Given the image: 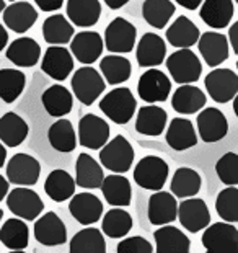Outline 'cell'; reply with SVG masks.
Masks as SVG:
<instances>
[{"label":"cell","instance_id":"4dcf8cb0","mask_svg":"<svg viewBox=\"0 0 238 253\" xmlns=\"http://www.w3.org/2000/svg\"><path fill=\"white\" fill-rule=\"evenodd\" d=\"M41 103L49 116L64 118L74 108V95L64 85L56 84L44 90L41 96Z\"/></svg>","mask_w":238,"mask_h":253},{"label":"cell","instance_id":"680465c9","mask_svg":"<svg viewBox=\"0 0 238 253\" xmlns=\"http://www.w3.org/2000/svg\"><path fill=\"white\" fill-rule=\"evenodd\" d=\"M2 217H3V211L0 209V220H2Z\"/></svg>","mask_w":238,"mask_h":253},{"label":"cell","instance_id":"4316f807","mask_svg":"<svg viewBox=\"0 0 238 253\" xmlns=\"http://www.w3.org/2000/svg\"><path fill=\"white\" fill-rule=\"evenodd\" d=\"M101 191L110 206L126 208L132 201L131 183H129V180L126 176H122L121 173H113L111 171V175L105 176L103 185H101Z\"/></svg>","mask_w":238,"mask_h":253},{"label":"cell","instance_id":"7a4b0ae2","mask_svg":"<svg viewBox=\"0 0 238 253\" xmlns=\"http://www.w3.org/2000/svg\"><path fill=\"white\" fill-rule=\"evenodd\" d=\"M72 90L77 100L85 106L93 105L106 88L105 77L91 66H83L77 69L72 75Z\"/></svg>","mask_w":238,"mask_h":253},{"label":"cell","instance_id":"6da1fadb","mask_svg":"<svg viewBox=\"0 0 238 253\" xmlns=\"http://www.w3.org/2000/svg\"><path fill=\"white\" fill-rule=\"evenodd\" d=\"M137 108L136 96L126 87L115 88L103 96L100 101V110L116 125H127L132 120Z\"/></svg>","mask_w":238,"mask_h":253},{"label":"cell","instance_id":"603a6c76","mask_svg":"<svg viewBox=\"0 0 238 253\" xmlns=\"http://www.w3.org/2000/svg\"><path fill=\"white\" fill-rule=\"evenodd\" d=\"M7 59L17 67H35L41 59V46L33 38H17L7 46Z\"/></svg>","mask_w":238,"mask_h":253},{"label":"cell","instance_id":"cb8c5ba5","mask_svg":"<svg viewBox=\"0 0 238 253\" xmlns=\"http://www.w3.org/2000/svg\"><path fill=\"white\" fill-rule=\"evenodd\" d=\"M207 101L205 93L191 84L180 85L171 96V108L180 115H194L199 113Z\"/></svg>","mask_w":238,"mask_h":253},{"label":"cell","instance_id":"484cf974","mask_svg":"<svg viewBox=\"0 0 238 253\" xmlns=\"http://www.w3.org/2000/svg\"><path fill=\"white\" fill-rule=\"evenodd\" d=\"M155 250L159 253H188L191 250V240L175 225L165 224L155 230Z\"/></svg>","mask_w":238,"mask_h":253},{"label":"cell","instance_id":"c3c4849f","mask_svg":"<svg viewBox=\"0 0 238 253\" xmlns=\"http://www.w3.org/2000/svg\"><path fill=\"white\" fill-rule=\"evenodd\" d=\"M35 3L42 12H56L64 5V0H35Z\"/></svg>","mask_w":238,"mask_h":253},{"label":"cell","instance_id":"ac0fdd59","mask_svg":"<svg viewBox=\"0 0 238 253\" xmlns=\"http://www.w3.org/2000/svg\"><path fill=\"white\" fill-rule=\"evenodd\" d=\"M103 47H105V41L96 31H80L74 35L70 41V51L74 57L80 64H86V66L98 61L103 54Z\"/></svg>","mask_w":238,"mask_h":253},{"label":"cell","instance_id":"816d5d0a","mask_svg":"<svg viewBox=\"0 0 238 253\" xmlns=\"http://www.w3.org/2000/svg\"><path fill=\"white\" fill-rule=\"evenodd\" d=\"M8 188H10V181L8 178L0 175V201H3L5 198L8 195Z\"/></svg>","mask_w":238,"mask_h":253},{"label":"cell","instance_id":"8992f818","mask_svg":"<svg viewBox=\"0 0 238 253\" xmlns=\"http://www.w3.org/2000/svg\"><path fill=\"white\" fill-rule=\"evenodd\" d=\"M170 167L163 159L147 155L142 160H139L134 169V181L140 188L149 191H159L165 186L168 180Z\"/></svg>","mask_w":238,"mask_h":253},{"label":"cell","instance_id":"681fc988","mask_svg":"<svg viewBox=\"0 0 238 253\" xmlns=\"http://www.w3.org/2000/svg\"><path fill=\"white\" fill-rule=\"evenodd\" d=\"M229 41L234 52L238 56V20L229 28Z\"/></svg>","mask_w":238,"mask_h":253},{"label":"cell","instance_id":"1f68e13d","mask_svg":"<svg viewBox=\"0 0 238 253\" xmlns=\"http://www.w3.org/2000/svg\"><path fill=\"white\" fill-rule=\"evenodd\" d=\"M101 17L100 0H67V18L75 26L90 28Z\"/></svg>","mask_w":238,"mask_h":253},{"label":"cell","instance_id":"91938a15","mask_svg":"<svg viewBox=\"0 0 238 253\" xmlns=\"http://www.w3.org/2000/svg\"><path fill=\"white\" fill-rule=\"evenodd\" d=\"M237 71H238V61H237Z\"/></svg>","mask_w":238,"mask_h":253},{"label":"cell","instance_id":"5b68a950","mask_svg":"<svg viewBox=\"0 0 238 253\" xmlns=\"http://www.w3.org/2000/svg\"><path fill=\"white\" fill-rule=\"evenodd\" d=\"M202 247L209 253H238V229L234 222H215L204 229Z\"/></svg>","mask_w":238,"mask_h":253},{"label":"cell","instance_id":"bcb514c9","mask_svg":"<svg viewBox=\"0 0 238 253\" xmlns=\"http://www.w3.org/2000/svg\"><path fill=\"white\" fill-rule=\"evenodd\" d=\"M215 173L227 186L238 185V154L227 152L215 164Z\"/></svg>","mask_w":238,"mask_h":253},{"label":"cell","instance_id":"9a60e30c","mask_svg":"<svg viewBox=\"0 0 238 253\" xmlns=\"http://www.w3.org/2000/svg\"><path fill=\"white\" fill-rule=\"evenodd\" d=\"M110 139V125L96 115H85L79 121V144L85 149L100 150Z\"/></svg>","mask_w":238,"mask_h":253},{"label":"cell","instance_id":"f5cc1de1","mask_svg":"<svg viewBox=\"0 0 238 253\" xmlns=\"http://www.w3.org/2000/svg\"><path fill=\"white\" fill-rule=\"evenodd\" d=\"M8 44V31L5 30V26L0 23V52H2Z\"/></svg>","mask_w":238,"mask_h":253},{"label":"cell","instance_id":"f1b7e54d","mask_svg":"<svg viewBox=\"0 0 238 253\" xmlns=\"http://www.w3.org/2000/svg\"><path fill=\"white\" fill-rule=\"evenodd\" d=\"M166 121H168V116L161 106L145 105L137 111L136 131L144 136L157 137L166 129Z\"/></svg>","mask_w":238,"mask_h":253},{"label":"cell","instance_id":"11a10c76","mask_svg":"<svg viewBox=\"0 0 238 253\" xmlns=\"http://www.w3.org/2000/svg\"><path fill=\"white\" fill-rule=\"evenodd\" d=\"M5 160H7V149H5V144L0 141V167L5 165Z\"/></svg>","mask_w":238,"mask_h":253},{"label":"cell","instance_id":"6f0895ef","mask_svg":"<svg viewBox=\"0 0 238 253\" xmlns=\"http://www.w3.org/2000/svg\"><path fill=\"white\" fill-rule=\"evenodd\" d=\"M3 10H5V0H0V15L3 13Z\"/></svg>","mask_w":238,"mask_h":253},{"label":"cell","instance_id":"836d02e7","mask_svg":"<svg viewBox=\"0 0 238 253\" xmlns=\"http://www.w3.org/2000/svg\"><path fill=\"white\" fill-rule=\"evenodd\" d=\"M75 178L62 169L52 170L44 181V191L52 201L64 203L75 195Z\"/></svg>","mask_w":238,"mask_h":253},{"label":"cell","instance_id":"f546056e","mask_svg":"<svg viewBox=\"0 0 238 253\" xmlns=\"http://www.w3.org/2000/svg\"><path fill=\"white\" fill-rule=\"evenodd\" d=\"M105 173H103V165L88 154H80L75 162V183L80 188L86 190H96L101 188Z\"/></svg>","mask_w":238,"mask_h":253},{"label":"cell","instance_id":"6125c7cd","mask_svg":"<svg viewBox=\"0 0 238 253\" xmlns=\"http://www.w3.org/2000/svg\"><path fill=\"white\" fill-rule=\"evenodd\" d=\"M10 2H15V0H10Z\"/></svg>","mask_w":238,"mask_h":253},{"label":"cell","instance_id":"d4e9b609","mask_svg":"<svg viewBox=\"0 0 238 253\" xmlns=\"http://www.w3.org/2000/svg\"><path fill=\"white\" fill-rule=\"evenodd\" d=\"M235 7L232 0H204L199 17L214 30H224L234 18Z\"/></svg>","mask_w":238,"mask_h":253},{"label":"cell","instance_id":"7dc6e473","mask_svg":"<svg viewBox=\"0 0 238 253\" xmlns=\"http://www.w3.org/2000/svg\"><path fill=\"white\" fill-rule=\"evenodd\" d=\"M118 253H152V244L144 237H127L118 244Z\"/></svg>","mask_w":238,"mask_h":253},{"label":"cell","instance_id":"d6a6232c","mask_svg":"<svg viewBox=\"0 0 238 253\" xmlns=\"http://www.w3.org/2000/svg\"><path fill=\"white\" fill-rule=\"evenodd\" d=\"M199 38H201V31L185 15L178 17L166 30V40L173 47H178V49L198 44Z\"/></svg>","mask_w":238,"mask_h":253},{"label":"cell","instance_id":"7bdbcfd3","mask_svg":"<svg viewBox=\"0 0 238 253\" xmlns=\"http://www.w3.org/2000/svg\"><path fill=\"white\" fill-rule=\"evenodd\" d=\"M132 216L127 211H124L121 208L110 209L101 220V230L103 234L108 235L110 239H121L126 237L132 229Z\"/></svg>","mask_w":238,"mask_h":253},{"label":"cell","instance_id":"f907efd6","mask_svg":"<svg viewBox=\"0 0 238 253\" xmlns=\"http://www.w3.org/2000/svg\"><path fill=\"white\" fill-rule=\"evenodd\" d=\"M175 2L186 10H196V8L201 7V3L204 2V0H175Z\"/></svg>","mask_w":238,"mask_h":253},{"label":"cell","instance_id":"52a82bcc","mask_svg":"<svg viewBox=\"0 0 238 253\" xmlns=\"http://www.w3.org/2000/svg\"><path fill=\"white\" fill-rule=\"evenodd\" d=\"M137 30L131 21L116 17L105 30V47L113 54H126L136 46Z\"/></svg>","mask_w":238,"mask_h":253},{"label":"cell","instance_id":"9f6ffc18","mask_svg":"<svg viewBox=\"0 0 238 253\" xmlns=\"http://www.w3.org/2000/svg\"><path fill=\"white\" fill-rule=\"evenodd\" d=\"M234 113H235V116L238 118V93H237V96L234 98Z\"/></svg>","mask_w":238,"mask_h":253},{"label":"cell","instance_id":"30bf717a","mask_svg":"<svg viewBox=\"0 0 238 253\" xmlns=\"http://www.w3.org/2000/svg\"><path fill=\"white\" fill-rule=\"evenodd\" d=\"M171 91V80L165 72L157 67H150L140 75L137 82V93L145 103H161L168 100Z\"/></svg>","mask_w":238,"mask_h":253},{"label":"cell","instance_id":"b9f144b4","mask_svg":"<svg viewBox=\"0 0 238 253\" xmlns=\"http://www.w3.org/2000/svg\"><path fill=\"white\" fill-rule=\"evenodd\" d=\"M175 12L176 7L171 0H145L142 5L144 20L157 30H163Z\"/></svg>","mask_w":238,"mask_h":253},{"label":"cell","instance_id":"83f0119b","mask_svg":"<svg viewBox=\"0 0 238 253\" xmlns=\"http://www.w3.org/2000/svg\"><path fill=\"white\" fill-rule=\"evenodd\" d=\"M166 144L173 150H188L198 144V134L194 125L186 118H173L166 129Z\"/></svg>","mask_w":238,"mask_h":253},{"label":"cell","instance_id":"e575fe53","mask_svg":"<svg viewBox=\"0 0 238 253\" xmlns=\"http://www.w3.org/2000/svg\"><path fill=\"white\" fill-rule=\"evenodd\" d=\"M28 123L17 113L10 111L0 116V141L7 147H18L28 137Z\"/></svg>","mask_w":238,"mask_h":253},{"label":"cell","instance_id":"44dd1931","mask_svg":"<svg viewBox=\"0 0 238 253\" xmlns=\"http://www.w3.org/2000/svg\"><path fill=\"white\" fill-rule=\"evenodd\" d=\"M2 17H3V23L8 30H12L13 33L21 35L33 28V25L38 20V10L30 2L15 0L8 7H5Z\"/></svg>","mask_w":238,"mask_h":253},{"label":"cell","instance_id":"94428289","mask_svg":"<svg viewBox=\"0 0 238 253\" xmlns=\"http://www.w3.org/2000/svg\"><path fill=\"white\" fill-rule=\"evenodd\" d=\"M235 2H237V5H238V0H235Z\"/></svg>","mask_w":238,"mask_h":253},{"label":"cell","instance_id":"7c38bea8","mask_svg":"<svg viewBox=\"0 0 238 253\" xmlns=\"http://www.w3.org/2000/svg\"><path fill=\"white\" fill-rule=\"evenodd\" d=\"M178 220L188 232H201L210 224L207 204L201 198H185L181 204H178Z\"/></svg>","mask_w":238,"mask_h":253},{"label":"cell","instance_id":"7402d4cb","mask_svg":"<svg viewBox=\"0 0 238 253\" xmlns=\"http://www.w3.org/2000/svg\"><path fill=\"white\" fill-rule=\"evenodd\" d=\"M136 57L140 67H159L166 59V42L155 33H145L136 47Z\"/></svg>","mask_w":238,"mask_h":253},{"label":"cell","instance_id":"d6986e66","mask_svg":"<svg viewBox=\"0 0 238 253\" xmlns=\"http://www.w3.org/2000/svg\"><path fill=\"white\" fill-rule=\"evenodd\" d=\"M198 49L201 52L204 62L209 67H219L229 59L230 41L229 38L215 31H205L198 41Z\"/></svg>","mask_w":238,"mask_h":253},{"label":"cell","instance_id":"f35d334b","mask_svg":"<svg viewBox=\"0 0 238 253\" xmlns=\"http://www.w3.org/2000/svg\"><path fill=\"white\" fill-rule=\"evenodd\" d=\"M202 186V178L196 170L189 169V167H181L173 175L170 190L176 198L185 199L196 196Z\"/></svg>","mask_w":238,"mask_h":253},{"label":"cell","instance_id":"277c9868","mask_svg":"<svg viewBox=\"0 0 238 253\" xmlns=\"http://www.w3.org/2000/svg\"><path fill=\"white\" fill-rule=\"evenodd\" d=\"M165 66L168 69L170 77L180 85L198 82L202 74L201 61L189 47H183L170 54L166 57Z\"/></svg>","mask_w":238,"mask_h":253},{"label":"cell","instance_id":"d590c367","mask_svg":"<svg viewBox=\"0 0 238 253\" xmlns=\"http://www.w3.org/2000/svg\"><path fill=\"white\" fill-rule=\"evenodd\" d=\"M0 242L10 252L25 250L30 244V229L25 219L15 217L5 220L3 225L0 227Z\"/></svg>","mask_w":238,"mask_h":253},{"label":"cell","instance_id":"3957f363","mask_svg":"<svg viewBox=\"0 0 238 253\" xmlns=\"http://www.w3.org/2000/svg\"><path fill=\"white\" fill-rule=\"evenodd\" d=\"M134 147L126 137L118 134L100 149V162L113 173H126L134 164Z\"/></svg>","mask_w":238,"mask_h":253},{"label":"cell","instance_id":"f6af8a7d","mask_svg":"<svg viewBox=\"0 0 238 253\" xmlns=\"http://www.w3.org/2000/svg\"><path fill=\"white\" fill-rule=\"evenodd\" d=\"M215 211L219 217L227 222H238V188L227 186L215 199Z\"/></svg>","mask_w":238,"mask_h":253},{"label":"cell","instance_id":"8fae6325","mask_svg":"<svg viewBox=\"0 0 238 253\" xmlns=\"http://www.w3.org/2000/svg\"><path fill=\"white\" fill-rule=\"evenodd\" d=\"M41 176V164L30 154H15L7 164V178L12 185L33 186Z\"/></svg>","mask_w":238,"mask_h":253},{"label":"cell","instance_id":"4fadbf2b","mask_svg":"<svg viewBox=\"0 0 238 253\" xmlns=\"http://www.w3.org/2000/svg\"><path fill=\"white\" fill-rule=\"evenodd\" d=\"M41 71L57 82H64L74 71V54L61 44H49L41 61Z\"/></svg>","mask_w":238,"mask_h":253},{"label":"cell","instance_id":"e0dca14e","mask_svg":"<svg viewBox=\"0 0 238 253\" xmlns=\"http://www.w3.org/2000/svg\"><path fill=\"white\" fill-rule=\"evenodd\" d=\"M69 212L79 224L93 225L103 216V203L98 196L91 193H77L70 198Z\"/></svg>","mask_w":238,"mask_h":253},{"label":"cell","instance_id":"5bb4252c","mask_svg":"<svg viewBox=\"0 0 238 253\" xmlns=\"http://www.w3.org/2000/svg\"><path fill=\"white\" fill-rule=\"evenodd\" d=\"M35 239L44 247H59L67 242V227L56 212H46L38 217L33 227Z\"/></svg>","mask_w":238,"mask_h":253},{"label":"cell","instance_id":"ba28073f","mask_svg":"<svg viewBox=\"0 0 238 253\" xmlns=\"http://www.w3.org/2000/svg\"><path fill=\"white\" fill-rule=\"evenodd\" d=\"M204 85L215 103H227L234 100L238 93V74L232 69L214 67V71H210L204 79Z\"/></svg>","mask_w":238,"mask_h":253},{"label":"cell","instance_id":"74e56055","mask_svg":"<svg viewBox=\"0 0 238 253\" xmlns=\"http://www.w3.org/2000/svg\"><path fill=\"white\" fill-rule=\"evenodd\" d=\"M47 141L57 152H72L77 147V134H75L74 125L66 118H59L47 131Z\"/></svg>","mask_w":238,"mask_h":253},{"label":"cell","instance_id":"9c48e42d","mask_svg":"<svg viewBox=\"0 0 238 253\" xmlns=\"http://www.w3.org/2000/svg\"><path fill=\"white\" fill-rule=\"evenodd\" d=\"M7 208L17 217L25 220H36L44 211V203L36 191L28 186H17L7 195Z\"/></svg>","mask_w":238,"mask_h":253},{"label":"cell","instance_id":"db71d44e","mask_svg":"<svg viewBox=\"0 0 238 253\" xmlns=\"http://www.w3.org/2000/svg\"><path fill=\"white\" fill-rule=\"evenodd\" d=\"M103 2H105L111 10H118V8H122L124 5H127L131 0H103Z\"/></svg>","mask_w":238,"mask_h":253},{"label":"cell","instance_id":"60d3db41","mask_svg":"<svg viewBox=\"0 0 238 253\" xmlns=\"http://www.w3.org/2000/svg\"><path fill=\"white\" fill-rule=\"evenodd\" d=\"M69 250L70 253H105L106 240L103 237L101 230L88 225L86 229L79 230L72 237Z\"/></svg>","mask_w":238,"mask_h":253},{"label":"cell","instance_id":"8d00e7d4","mask_svg":"<svg viewBox=\"0 0 238 253\" xmlns=\"http://www.w3.org/2000/svg\"><path fill=\"white\" fill-rule=\"evenodd\" d=\"M74 23L61 13H54L47 17L42 23V38L47 44L66 46L74 38Z\"/></svg>","mask_w":238,"mask_h":253},{"label":"cell","instance_id":"ffe728a7","mask_svg":"<svg viewBox=\"0 0 238 253\" xmlns=\"http://www.w3.org/2000/svg\"><path fill=\"white\" fill-rule=\"evenodd\" d=\"M147 216L150 224L154 225H165L175 222L178 219L176 196L168 191H154V195L149 198Z\"/></svg>","mask_w":238,"mask_h":253},{"label":"cell","instance_id":"ab89813d","mask_svg":"<svg viewBox=\"0 0 238 253\" xmlns=\"http://www.w3.org/2000/svg\"><path fill=\"white\" fill-rule=\"evenodd\" d=\"M100 71L105 77L106 84L110 85H119L129 80L132 74L131 61L121 54H108L100 61Z\"/></svg>","mask_w":238,"mask_h":253},{"label":"cell","instance_id":"2e32d148","mask_svg":"<svg viewBox=\"0 0 238 253\" xmlns=\"http://www.w3.org/2000/svg\"><path fill=\"white\" fill-rule=\"evenodd\" d=\"M198 132L204 142L214 144L222 141L229 132V121L219 108H204L196 118Z\"/></svg>","mask_w":238,"mask_h":253},{"label":"cell","instance_id":"ee69618b","mask_svg":"<svg viewBox=\"0 0 238 253\" xmlns=\"http://www.w3.org/2000/svg\"><path fill=\"white\" fill-rule=\"evenodd\" d=\"M26 85V75L18 69H0V100L13 103L20 98Z\"/></svg>","mask_w":238,"mask_h":253}]
</instances>
